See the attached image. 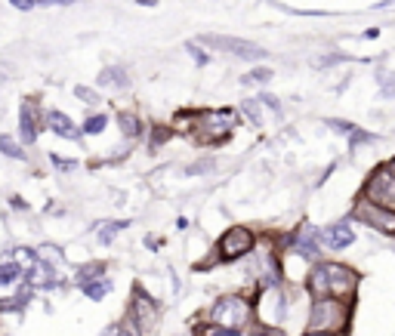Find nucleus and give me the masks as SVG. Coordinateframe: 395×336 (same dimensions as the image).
<instances>
[{"label":"nucleus","mask_w":395,"mask_h":336,"mask_svg":"<svg viewBox=\"0 0 395 336\" xmlns=\"http://www.w3.org/2000/svg\"><path fill=\"white\" fill-rule=\"evenodd\" d=\"M352 324V299H312L309 309V330L312 333H349Z\"/></svg>","instance_id":"1"},{"label":"nucleus","mask_w":395,"mask_h":336,"mask_svg":"<svg viewBox=\"0 0 395 336\" xmlns=\"http://www.w3.org/2000/svg\"><path fill=\"white\" fill-rule=\"evenodd\" d=\"M207 321H213V324L226 327V330H232V333H241L244 327L254 321V305H250L244 296L226 293V296H219L217 303L210 305V314H207Z\"/></svg>","instance_id":"2"},{"label":"nucleus","mask_w":395,"mask_h":336,"mask_svg":"<svg viewBox=\"0 0 395 336\" xmlns=\"http://www.w3.org/2000/svg\"><path fill=\"white\" fill-rule=\"evenodd\" d=\"M238 120H241L238 109H204L195 118V133H201L204 142H226L238 127Z\"/></svg>","instance_id":"3"},{"label":"nucleus","mask_w":395,"mask_h":336,"mask_svg":"<svg viewBox=\"0 0 395 336\" xmlns=\"http://www.w3.org/2000/svg\"><path fill=\"white\" fill-rule=\"evenodd\" d=\"M349 223H358V225L371 228V232H377V234L395 238V210H389V207H377V204L364 201V198H358L355 207H352Z\"/></svg>","instance_id":"4"},{"label":"nucleus","mask_w":395,"mask_h":336,"mask_svg":"<svg viewBox=\"0 0 395 336\" xmlns=\"http://www.w3.org/2000/svg\"><path fill=\"white\" fill-rule=\"evenodd\" d=\"M198 44L207 49H217V53L235 56V59H244V62H260L269 56L265 47L250 44V40H241V38H229V34H198Z\"/></svg>","instance_id":"5"},{"label":"nucleus","mask_w":395,"mask_h":336,"mask_svg":"<svg viewBox=\"0 0 395 336\" xmlns=\"http://www.w3.org/2000/svg\"><path fill=\"white\" fill-rule=\"evenodd\" d=\"M256 247V232L247 225H232L219 234L217 241V256L219 262H238L244 256H250Z\"/></svg>","instance_id":"6"},{"label":"nucleus","mask_w":395,"mask_h":336,"mask_svg":"<svg viewBox=\"0 0 395 336\" xmlns=\"http://www.w3.org/2000/svg\"><path fill=\"white\" fill-rule=\"evenodd\" d=\"M358 198H364V201H371L377 207H389V210H395V176H392V170L386 167V163L373 167L371 176L364 179L362 195Z\"/></svg>","instance_id":"7"},{"label":"nucleus","mask_w":395,"mask_h":336,"mask_svg":"<svg viewBox=\"0 0 395 336\" xmlns=\"http://www.w3.org/2000/svg\"><path fill=\"white\" fill-rule=\"evenodd\" d=\"M161 321V305L155 296H148L142 287H133V299H130V324L139 333H152Z\"/></svg>","instance_id":"8"},{"label":"nucleus","mask_w":395,"mask_h":336,"mask_svg":"<svg viewBox=\"0 0 395 336\" xmlns=\"http://www.w3.org/2000/svg\"><path fill=\"white\" fill-rule=\"evenodd\" d=\"M325 271H327V281H330V296L336 299H355V290H358V271L343 266V262H325Z\"/></svg>","instance_id":"9"},{"label":"nucleus","mask_w":395,"mask_h":336,"mask_svg":"<svg viewBox=\"0 0 395 336\" xmlns=\"http://www.w3.org/2000/svg\"><path fill=\"white\" fill-rule=\"evenodd\" d=\"M287 247L293 250L297 256H303V259H309L315 266V262H321V228L315 225H303L300 232H293L291 238H287Z\"/></svg>","instance_id":"10"},{"label":"nucleus","mask_w":395,"mask_h":336,"mask_svg":"<svg viewBox=\"0 0 395 336\" xmlns=\"http://www.w3.org/2000/svg\"><path fill=\"white\" fill-rule=\"evenodd\" d=\"M352 244H355V232H352L349 219H343V223H330V225L321 228V247L340 253V250H346Z\"/></svg>","instance_id":"11"},{"label":"nucleus","mask_w":395,"mask_h":336,"mask_svg":"<svg viewBox=\"0 0 395 336\" xmlns=\"http://www.w3.org/2000/svg\"><path fill=\"white\" fill-rule=\"evenodd\" d=\"M40 133V109H34L31 99H25L19 109V142L22 145H34Z\"/></svg>","instance_id":"12"},{"label":"nucleus","mask_w":395,"mask_h":336,"mask_svg":"<svg viewBox=\"0 0 395 336\" xmlns=\"http://www.w3.org/2000/svg\"><path fill=\"white\" fill-rule=\"evenodd\" d=\"M44 124H47V130L53 133V136H62V139H71V142H81V133H84V130L68 118L65 111H59V109L47 111Z\"/></svg>","instance_id":"13"},{"label":"nucleus","mask_w":395,"mask_h":336,"mask_svg":"<svg viewBox=\"0 0 395 336\" xmlns=\"http://www.w3.org/2000/svg\"><path fill=\"white\" fill-rule=\"evenodd\" d=\"M118 130H121V136H124L127 142H139L142 136H148L146 133V124H142V118L136 111H118Z\"/></svg>","instance_id":"14"},{"label":"nucleus","mask_w":395,"mask_h":336,"mask_svg":"<svg viewBox=\"0 0 395 336\" xmlns=\"http://www.w3.org/2000/svg\"><path fill=\"white\" fill-rule=\"evenodd\" d=\"M96 83L99 87H105V90H127L130 87V71H127L124 65H109V68L99 71Z\"/></svg>","instance_id":"15"},{"label":"nucleus","mask_w":395,"mask_h":336,"mask_svg":"<svg viewBox=\"0 0 395 336\" xmlns=\"http://www.w3.org/2000/svg\"><path fill=\"white\" fill-rule=\"evenodd\" d=\"M93 228H96V241H99V244L109 247V244H114V238H118L121 228H130V219H114V223H111V219H102V223H96Z\"/></svg>","instance_id":"16"},{"label":"nucleus","mask_w":395,"mask_h":336,"mask_svg":"<svg viewBox=\"0 0 395 336\" xmlns=\"http://www.w3.org/2000/svg\"><path fill=\"white\" fill-rule=\"evenodd\" d=\"M77 287H81V293L87 299H93V303H102L105 296H109V293L114 290V281L109 275H102V278H96V281H87V284H77Z\"/></svg>","instance_id":"17"},{"label":"nucleus","mask_w":395,"mask_h":336,"mask_svg":"<svg viewBox=\"0 0 395 336\" xmlns=\"http://www.w3.org/2000/svg\"><path fill=\"white\" fill-rule=\"evenodd\" d=\"M0 154H3V157H13V161H28L25 145H22L19 139H13L10 133H0Z\"/></svg>","instance_id":"18"},{"label":"nucleus","mask_w":395,"mask_h":336,"mask_svg":"<svg viewBox=\"0 0 395 336\" xmlns=\"http://www.w3.org/2000/svg\"><path fill=\"white\" fill-rule=\"evenodd\" d=\"M173 136H176L173 127H167V124H152V127H148V145H152V152H157V148L167 145Z\"/></svg>","instance_id":"19"},{"label":"nucleus","mask_w":395,"mask_h":336,"mask_svg":"<svg viewBox=\"0 0 395 336\" xmlns=\"http://www.w3.org/2000/svg\"><path fill=\"white\" fill-rule=\"evenodd\" d=\"M22 275H25V269L19 266L16 259H13V262H0V287H16V284L22 281Z\"/></svg>","instance_id":"20"},{"label":"nucleus","mask_w":395,"mask_h":336,"mask_svg":"<svg viewBox=\"0 0 395 336\" xmlns=\"http://www.w3.org/2000/svg\"><path fill=\"white\" fill-rule=\"evenodd\" d=\"M38 259L47 262L49 269H56V266H62V262H65V253H62L59 244H38Z\"/></svg>","instance_id":"21"},{"label":"nucleus","mask_w":395,"mask_h":336,"mask_svg":"<svg viewBox=\"0 0 395 336\" xmlns=\"http://www.w3.org/2000/svg\"><path fill=\"white\" fill-rule=\"evenodd\" d=\"M272 77H275V71H272L269 65H256V68H250L247 74H241V87H256V83H269Z\"/></svg>","instance_id":"22"},{"label":"nucleus","mask_w":395,"mask_h":336,"mask_svg":"<svg viewBox=\"0 0 395 336\" xmlns=\"http://www.w3.org/2000/svg\"><path fill=\"white\" fill-rule=\"evenodd\" d=\"M105 262H84L81 269H77V284H87V281H96V278L105 275Z\"/></svg>","instance_id":"23"},{"label":"nucleus","mask_w":395,"mask_h":336,"mask_svg":"<svg viewBox=\"0 0 395 336\" xmlns=\"http://www.w3.org/2000/svg\"><path fill=\"white\" fill-rule=\"evenodd\" d=\"M241 114L256 127V130L263 127V105L256 102V99H244V102H241Z\"/></svg>","instance_id":"24"},{"label":"nucleus","mask_w":395,"mask_h":336,"mask_svg":"<svg viewBox=\"0 0 395 336\" xmlns=\"http://www.w3.org/2000/svg\"><path fill=\"white\" fill-rule=\"evenodd\" d=\"M185 53H189L192 59H195V65H198V68H207V65H210V53H207V49L201 47L198 40H185Z\"/></svg>","instance_id":"25"},{"label":"nucleus","mask_w":395,"mask_h":336,"mask_svg":"<svg viewBox=\"0 0 395 336\" xmlns=\"http://www.w3.org/2000/svg\"><path fill=\"white\" fill-rule=\"evenodd\" d=\"M105 127H109V114H90V118L84 120L81 130L87 133V136H99V133L105 130Z\"/></svg>","instance_id":"26"},{"label":"nucleus","mask_w":395,"mask_h":336,"mask_svg":"<svg viewBox=\"0 0 395 336\" xmlns=\"http://www.w3.org/2000/svg\"><path fill=\"white\" fill-rule=\"evenodd\" d=\"M380 139V136L377 133H368V130H358V127H355V130H352L349 133V152H355V148L358 145H373V142H377Z\"/></svg>","instance_id":"27"},{"label":"nucleus","mask_w":395,"mask_h":336,"mask_svg":"<svg viewBox=\"0 0 395 336\" xmlns=\"http://www.w3.org/2000/svg\"><path fill=\"white\" fill-rule=\"evenodd\" d=\"M75 96L81 99L84 105H90V109H99V102H102V96H99L93 87H84V83H77V87H75Z\"/></svg>","instance_id":"28"},{"label":"nucleus","mask_w":395,"mask_h":336,"mask_svg":"<svg viewBox=\"0 0 395 336\" xmlns=\"http://www.w3.org/2000/svg\"><path fill=\"white\" fill-rule=\"evenodd\" d=\"M192 336H238V333H232V330H226V327L207 321V324H198L195 330H192Z\"/></svg>","instance_id":"29"},{"label":"nucleus","mask_w":395,"mask_h":336,"mask_svg":"<svg viewBox=\"0 0 395 336\" xmlns=\"http://www.w3.org/2000/svg\"><path fill=\"white\" fill-rule=\"evenodd\" d=\"M210 170H217V161H213V157H204V161L183 167V176H201V173H210Z\"/></svg>","instance_id":"30"},{"label":"nucleus","mask_w":395,"mask_h":336,"mask_svg":"<svg viewBox=\"0 0 395 336\" xmlns=\"http://www.w3.org/2000/svg\"><path fill=\"white\" fill-rule=\"evenodd\" d=\"M256 102H260V105H265V109H269V111H275V114H284V105H281V99H278L275 96V93H260V96H256Z\"/></svg>","instance_id":"31"},{"label":"nucleus","mask_w":395,"mask_h":336,"mask_svg":"<svg viewBox=\"0 0 395 336\" xmlns=\"http://www.w3.org/2000/svg\"><path fill=\"white\" fill-rule=\"evenodd\" d=\"M325 127L334 133H343V136H349L355 130V124H349V120H343V118H325Z\"/></svg>","instance_id":"32"},{"label":"nucleus","mask_w":395,"mask_h":336,"mask_svg":"<svg viewBox=\"0 0 395 336\" xmlns=\"http://www.w3.org/2000/svg\"><path fill=\"white\" fill-rule=\"evenodd\" d=\"M343 62H349V56H343V53H327V56H321V59L315 62V68H334V65H343Z\"/></svg>","instance_id":"33"},{"label":"nucleus","mask_w":395,"mask_h":336,"mask_svg":"<svg viewBox=\"0 0 395 336\" xmlns=\"http://www.w3.org/2000/svg\"><path fill=\"white\" fill-rule=\"evenodd\" d=\"M49 163H53L56 170H65V173H71V170L77 167V161H68V157H59V154H47Z\"/></svg>","instance_id":"34"},{"label":"nucleus","mask_w":395,"mask_h":336,"mask_svg":"<svg viewBox=\"0 0 395 336\" xmlns=\"http://www.w3.org/2000/svg\"><path fill=\"white\" fill-rule=\"evenodd\" d=\"M10 207H13V210H16V213H28L25 198H19V195H13V198H10Z\"/></svg>","instance_id":"35"},{"label":"nucleus","mask_w":395,"mask_h":336,"mask_svg":"<svg viewBox=\"0 0 395 336\" xmlns=\"http://www.w3.org/2000/svg\"><path fill=\"white\" fill-rule=\"evenodd\" d=\"M13 6H16V10H22V13H28V10H34V6H38V0H10Z\"/></svg>","instance_id":"36"},{"label":"nucleus","mask_w":395,"mask_h":336,"mask_svg":"<svg viewBox=\"0 0 395 336\" xmlns=\"http://www.w3.org/2000/svg\"><path fill=\"white\" fill-rule=\"evenodd\" d=\"M77 0H38V6H71Z\"/></svg>","instance_id":"37"},{"label":"nucleus","mask_w":395,"mask_h":336,"mask_svg":"<svg viewBox=\"0 0 395 336\" xmlns=\"http://www.w3.org/2000/svg\"><path fill=\"white\" fill-rule=\"evenodd\" d=\"M362 38H364V40H377V38H380V28H368Z\"/></svg>","instance_id":"38"},{"label":"nucleus","mask_w":395,"mask_h":336,"mask_svg":"<svg viewBox=\"0 0 395 336\" xmlns=\"http://www.w3.org/2000/svg\"><path fill=\"white\" fill-rule=\"evenodd\" d=\"M303 336H349V333H312V330H306Z\"/></svg>","instance_id":"39"},{"label":"nucleus","mask_w":395,"mask_h":336,"mask_svg":"<svg viewBox=\"0 0 395 336\" xmlns=\"http://www.w3.org/2000/svg\"><path fill=\"white\" fill-rule=\"evenodd\" d=\"M136 3H142V6H155L157 0H136Z\"/></svg>","instance_id":"40"},{"label":"nucleus","mask_w":395,"mask_h":336,"mask_svg":"<svg viewBox=\"0 0 395 336\" xmlns=\"http://www.w3.org/2000/svg\"><path fill=\"white\" fill-rule=\"evenodd\" d=\"M386 167H389V170H392V176H395V157H392V161H389V163H386Z\"/></svg>","instance_id":"41"}]
</instances>
